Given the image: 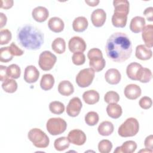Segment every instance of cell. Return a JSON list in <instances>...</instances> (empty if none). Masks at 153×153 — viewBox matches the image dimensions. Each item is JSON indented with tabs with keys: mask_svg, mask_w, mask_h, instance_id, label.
Returning <instances> with one entry per match:
<instances>
[{
	"mask_svg": "<svg viewBox=\"0 0 153 153\" xmlns=\"http://www.w3.org/2000/svg\"><path fill=\"white\" fill-rule=\"evenodd\" d=\"M0 27L2 28L3 26H4L6 23H7V16L2 13H0Z\"/></svg>",
	"mask_w": 153,
	"mask_h": 153,
	"instance_id": "cell-49",
	"label": "cell"
},
{
	"mask_svg": "<svg viewBox=\"0 0 153 153\" xmlns=\"http://www.w3.org/2000/svg\"><path fill=\"white\" fill-rule=\"evenodd\" d=\"M17 39L25 48L36 50L44 44V34L36 27L31 25H25L17 29Z\"/></svg>",
	"mask_w": 153,
	"mask_h": 153,
	"instance_id": "cell-2",
	"label": "cell"
},
{
	"mask_svg": "<svg viewBox=\"0 0 153 153\" xmlns=\"http://www.w3.org/2000/svg\"><path fill=\"white\" fill-rule=\"evenodd\" d=\"M99 0H91V1H87L85 0V2L89 6L91 7H95L97 6L98 5V4L99 3Z\"/></svg>",
	"mask_w": 153,
	"mask_h": 153,
	"instance_id": "cell-50",
	"label": "cell"
},
{
	"mask_svg": "<svg viewBox=\"0 0 153 153\" xmlns=\"http://www.w3.org/2000/svg\"><path fill=\"white\" fill-rule=\"evenodd\" d=\"M106 112L111 118L117 119L122 115L123 111L120 105L117 103H109L106 107Z\"/></svg>",
	"mask_w": 153,
	"mask_h": 153,
	"instance_id": "cell-27",
	"label": "cell"
},
{
	"mask_svg": "<svg viewBox=\"0 0 153 153\" xmlns=\"http://www.w3.org/2000/svg\"><path fill=\"white\" fill-rule=\"evenodd\" d=\"M124 93L127 99L135 100L141 95L142 90L139 85L134 84H130L126 86Z\"/></svg>",
	"mask_w": 153,
	"mask_h": 153,
	"instance_id": "cell-14",
	"label": "cell"
},
{
	"mask_svg": "<svg viewBox=\"0 0 153 153\" xmlns=\"http://www.w3.org/2000/svg\"><path fill=\"white\" fill-rule=\"evenodd\" d=\"M88 22L87 19L83 16H79L74 19L72 23V27L76 32H82L88 27Z\"/></svg>",
	"mask_w": 153,
	"mask_h": 153,
	"instance_id": "cell-22",
	"label": "cell"
},
{
	"mask_svg": "<svg viewBox=\"0 0 153 153\" xmlns=\"http://www.w3.org/2000/svg\"><path fill=\"white\" fill-rule=\"evenodd\" d=\"M12 34L8 29H1L0 31V44H7L11 39Z\"/></svg>",
	"mask_w": 153,
	"mask_h": 153,
	"instance_id": "cell-41",
	"label": "cell"
},
{
	"mask_svg": "<svg viewBox=\"0 0 153 153\" xmlns=\"http://www.w3.org/2000/svg\"><path fill=\"white\" fill-rule=\"evenodd\" d=\"M142 37L145 45L148 48L153 46V25H148L145 26L142 30Z\"/></svg>",
	"mask_w": 153,
	"mask_h": 153,
	"instance_id": "cell-19",
	"label": "cell"
},
{
	"mask_svg": "<svg viewBox=\"0 0 153 153\" xmlns=\"http://www.w3.org/2000/svg\"><path fill=\"white\" fill-rule=\"evenodd\" d=\"M28 139L31 141L33 145L39 148H47L50 143V139L48 136L41 129L33 128L29 130L27 134Z\"/></svg>",
	"mask_w": 153,
	"mask_h": 153,
	"instance_id": "cell-5",
	"label": "cell"
},
{
	"mask_svg": "<svg viewBox=\"0 0 153 153\" xmlns=\"http://www.w3.org/2000/svg\"><path fill=\"white\" fill-rule=\"evenodd\" d=\"M145 20L141 16H136L133 17L130 23V29L133 33H137L142 31L145 26Z\"/></svg>",
	"mask_w": 153,
	"mask_h": 153,
	"instance_id": "cell-20",
	"label": "cell"
},
{
	"mask_svg": "<svg viewBox=\"0 0 153 153\" xmlns=\"http://www.w3.org/2000/svg\"><path fill=\"white\" fill-rule=\"evenodd\" d=\"M82 105L81 100L78 97L71 99L66 107L67 114L72 117H75L79 115L81 110Z\"/></svg>",
	"mask_w": 153,
	"mask_h": 153,
	"instance_id": "cell-10",
	"label": "cell"
},
{
	"mask_svg": "<svg viewBox=\"0 0 153 153\" xmlns=\"http://www.w3.org/2000/svg\"><path fill=\"white\" fill-rule=\"evenodd\" d=\"M68 138L71 143L75 145H82L85 143L87 137L84 131L79 129H74L69 131Z\"/></svg>",
	"mask_w": 153,
	"mask_h": 153,
	"instance_id": "cell-11",
	"label": "cell"
},
{
	"mask_svg": "<svg viewBox=\"0 0 153 153\" xmlns=\"http://www.w3.org/2000/svg\"><path fill=\"white\" fill-rule=\"evenodd\" d=\"M137 148V144L133 140H127L123 143L121 146H118L114 151V153L124 152V153H133Z\"/></svg>",
	"mask_w": 153,
	"mask_h": 153,
	"instance_id": "cell-26",
	"label": "cell"
},
{
	"mask_svg": "<svg viewBox=\"0 0 153 153\" xmlns=\"http://www.w3.org/2000/svg\"><path fill=\"white\" fill-rule=\"evenodd\" d=\"M104 100L107 103H117L120 100L119 94L114 91H109L104 96Z\"/></svg>",
	"mask_w": 153,
	"mask_h": 153,
	"instance_id": "cell-40",
	"label": "cell"
},
{
	"mask_svg": "<svg viewBox=\"0 0 153 153\" xmlns=\"http://www.w3.org/2000/svg\"><path fill=\"white\" fill-rule=\"evenodd\" d=\"M10 51L14 56H20L23 54L24 51L19 48L14 42H12L9 46Z\"/></svg>",
	"mask_w": 153,
	"mask_h": 153,
	"instance_id": "cell-44",
	"label": "cell"
},
{
	"mask_svg": "<svg viewBox=\"0 0 153 153\" xmlns=\"http://www.w3.org/2000/svg\"><path fill=\"white\" fill-rule=\"evenodd\" d=\"M106 19V14L102 8H97L94 10L91 14V21L92 24L96 27L102 26Z\"/></svg>",
	"mask_w": 153,
	"mask_h": 153,
	"instance_id": "cell-12",
	"label": "cell"
},
{
	"mask_svg": "<svg viewBox=\"0 0 153 153\" xmlns=\"http://www.w3.org/2000/svg\"><path fill=\"white\" fill-rule=\"evenodd\" d=\"M99 93L94 90H90L85 91L82 94V99L88 105H94L99 100Z\"/></svg>",
	"mask_w": 153,
	"mask_h": 153,
	"instance_id": "cell-23",
	"label": "cell"
},
{
	"mask_svg": "<svg viewBox=\"0 0 153 153\" xmlns=\"http://www.w3.org/2000/svg\"><path fill=\"white\" fill-rule=\"evenodd\" d=\"M127 16L114 13L112 17V23L116 27H124L126 26Z\"/></svg>",
	"mask_w": 153,
	"mask_h": 153,
	"instance_id": "cell-32",
	"label": "cell"
},
{
	"mask_svg": "<svg viewBox=\"0 0 153 153\" xmlns=\"http://www.w3.org/2000/svg\"><path fill=\"white\" fill-rule=\"evenodd\" d=\"M152 77L151 71L146 68L142 67L139 71L137 81H140L142 83L149 82Z\"/></svg>",
	"mask_w": 153,
	"mask_h": 153,
	"instance_id": "cell-31",
	"label": "cell"
},
{
	"mask_svg": "<svg viewBox=\"0 0 153 153\" xmlns=\"http://www.w3.org/2000/svg\"><path fill=\"white\" fill-rule=\"evenodd\" d=\"M112 148L111 142L107 139H103L99 142L98 144V149L100 153H109Z\"/></svg>",
	"mask_w": 153,
	"mask_h": 153,
	"instance_id": "cell-39",
	"label": "cell"
},
{
	"mask_svg": "<svg viewBox=\"0 0 153 153\" xmlns=\"http://www.w3.org/2000/svg\"><path fill=\"white\" fill-rule=\"evenodd\" d=\"M72 60L74 65L79 66L83 65L85 61V56L83 53L78 52L74 53L72 56Z\"/></svg>",
	"mask_w": 153,
	"mask_h": 153,
	"instance_id": "cell-42",
	"label": "cell"
},
{
	"mask_svg": "<svg viewBox=\"0 0 153 153\" xmlns=\"http://www.w3.org/2000/svg\"><path fill=\"white\" fill-rule=\"evenodd\" d=\"M52 50L57 54H62L66 50V42L62 38H56L51 44Z\"/></svg>",
	"mask_w": 153,
	"mask_h": 153,
	"instance_id": "cell-30",
	"label": "cell"
},
{
	"mask_svg": "<svg viewBox=\"0 0 153 153\" xmlns=\"http://www.w3.org/2000/svg\"><path fill=\"white\" fill-rule=\"evenodd\" d=\"M39 76V72L33 65H29L26 67L24 72V80L29 84L37 81Z\"/></svg>",
	"mask_w": 153,
	"mask_h": 153,
	"instance_id": "cell-13",
	"label": "cell"
},
{
	"mask_svg": "<svg viewBox=\"0 0 153 153\" xmlns=\"http://www.w3.org/2000/svg\"><path fill=\"white\" fill-rule=\"evenodd\" d=\"M144 145L146 148L152 150L153 149V135L150 134L146 137L144 141Z\"/></svg>",
	"mask_w": 153,
	"mask_h": 153,
	"instance_id": "cell-45",
	"label": "cell"
},
{
	"mask_svg": "<svg viewBox=\"0 0 153 153\" xmlns=\"http://www.w3.org/2000/svg\"><path fill=\"white\" fill-rule=\"evenodd\" d=\"M139 105L142 109H148L152 106V101L149 97L143 96L139 100Z\"/></svg>",
	"mask_w": 153,
	"mask_h": 153,
	"instance_id": "cell-43",
	"label": "cell"
},
{
	"mask_svg": "<svg viewBox=\"0 0 153 153\" xmlns=\"http://www.w3.org/2000/svg\"><path fill=\"white\" fill-rule=\"evenodd\" d=\"M14 1L13 0H2L1 1V8L4 9H9L13 5Z\"/></svg>",
	"mask_w": 153,
	"mask_h": 153,
	"instance_id": "cell-48",
	"label": "cell"
},
{
	"mask_svg": "<svg viewBox=\"0 0 153 153\" xmlns=\"http://www.w3.org/2000/svg\"><path fill=\"white\" fill-rule=\"evenodd\" d=\"M142 65L136 62H132L128 65L126 68V74L127 76L131 80L137 81V76Z\"/></svg>",
	"mask_w": 153,
	"mask_h": 153,
	"instance_id": "cell-24",
	"label": "cell"
},
{
	"mask_svg": "<svg viewBox=\"0 0 153 153\" xmlns=\"http://www.w3.org/2000/svg\"><path fill=\"white\" fill-rule=\"evenodd\" d=\"M56 60V56L51 51H44L39 56L38 65L42 70L47 71L51 70L53 68Z\"/></svg>",
	"mask_w": 153,
	"mask_h": 153,
	"instance_id": "cell-8",
	"label": "cell"
},
{
	"mask_svg": "<svg viewBox=\"0 0 153 153\" xmlns=\"http://www.w3.org/2000/svg\"><path fill=\"white\" fill-rule=\"evenodd\" d=\"M13 55L11 54L10 47H5L1 48L0 50V60L1 62L8 63L13 58Z\"/></svg>",
	"mask_w": 153,
	"mask_h": 153,
	"instance_id": "cell-38",
	"label": "cell"
},
{
	"mask_svg": "<svg viewBox=\"0 0 153 153\" xmlns=\"http://www.w3.org/2000/svg\"><path fill=\"white\" fill-rule=\"evenodd\" d=\"M85 122L90 126H93L97 124L99 120V117L97 112L90 111L85 115Z\"/></svg>",
	"mask_w": 153,
	"mask_h": 153,
	"instance_id": "cell-36",
	"label": "cell"
},
{
	"mask_svg": "<svg viewBox=\"0 0 153 153\" xmlns=\"http://www.w3.org/2000/svg\"><path fill=\"white\" fill-rule=\"evenodd\" d=\"M136 57L141 60H149L152 57V52L150 48L147 47L145 45L140 44L136 47Z\"/></svg>",
	"mask_w": 153,
	"mask_h": 153,
	"instance_id": "cell-18",
	"label": "cell"
},
{
	"mask_svg": "<svg viewBox=\"0 0 153 153\" xmlns=\"http://www.w3.org/2000/svg\"><path fill=\"white\" fill-rule=\"evenodd\" d=\"M70 142L66 137H60L56 139L54 142V146L56 150L62 151L69 148Z\"/></svg>",
	"mask_w": 153,
	"mask_h": 153,
	"instance_id": "cell-33",
	"label": "cell"
},
{
	"mask_svg": "<svg viewBox=\"0 0 153 153\" xmlns=\"http://www.w3.org/2000/svg\"><path fill=\"white\" fill-rule=\"evenodd\" d=\"M105 78L108 83L111 85H115L121 81V75L118 69L111 68L105 72Z\"/></svg>",
	"mask_w": 153,
	"mask_h": 153,
	"instance_id": "cell-17",
	"label": "cell"
},
{
	"mask_svg": "<svg viewBox=\"0 0 153 153\" xmlns=\"http://www.w3.org/2000/svg\"><path fill=\"white\" fill-rule=\"evenodd\" d=\"M114 128V125L111 122L109 121H104L100 124L97 130L100 135L108 136L113 133Z\"/></svg>",
	"mask_w": 153,
	"mask_h": 153,
	"instance_id": "cell-29",
	"label": "cell"
},
{
	"mask_svg": "<svg viewBox=\"0 0 153 153\" xmlns=\"http://www.w3.org/2000/svg\"><path fill=\"white\" fill-rule=\"evenodd\" d=\"M68 47L70 51L72 53H83L86 49L87 45L85 41L82 38L75 36L69 39Z\"/></svg>",
	"mask_w": 153,
	"mask_h": 153,
	"instance_id": "cell-9",
	"label": "cell"
},
{
	"mask_svg": "<svg viewBox=\"0 0 153 153\" xmlns=\"http://www.w3.org/2000/svg\"><path fill=\"white\" fill-rule=\"evenodd\" d=\"M94 75L95 72L90 68L82 69L76 75L75 78L76 83L79 87H87L92 83Z\"/></svg>",
	"mask_w": 153,
	"mask_h": 153,
	"instance_id": "cell-7",
	"label": "cell"
},
{
	"mask_svg": "<svg viewBox=\"0 0 153 153\" xmlns=\"http://www.w3.org/2000/svg\"><path fill=\"white\" fill-rule=\"evenodd\" d=\"M58 91L62 96H69L74 93V88L70 81L64 80L59 84Z\"/></svg>",
	"mask_w": 153,
	"mask_h": 153,
	"instance_id": "cell-25",
	"label": "cell"
},
{
	"mask_svg": "<svg viewBox=\"0 0 153 153\" xmlns=\"http://www.w3.org/2000/svg\"><path fill=\"white\" fill-rule=\"evenodd\" d=\"M139 130V124L138 121L133 117L127 118L119 127L118 134L123 137H132L135 136Z\"/></svg>",
	"mask_w": 153,
	"mask_h": 153,
	"instance_id": "cell-4",
	"label": "cell"
},
{
	"mask_svg": "<svg viewBox=\"0 0 153 153\" xmlns=\"http://www.w3.org/2000/svg\"><path fill=\"white\" fill-rule=\"evenodd\" d=\"M49 109L53 114L60 115L64 112L65 106L60 102L53 101L49 104Z\"/></svg>",
	"mask_w": 153,
	"mask_h": 153,
	"instance_id": "cell-35",
	"label": "cell"
},
{
	"mask_svg": "<svg viewBox=\"0 0 153 153\" xmlns=\"http://www.w3.org/2000/svg\"><path fill=\"white\" fill-rule=\"evenodd\" d=\"M113 5L114 7V13L128 16L130 4L127 0H114Z\"/></svg>",
	"mask_w": 153,
	"mask_h": 153,
	"instance_id": "cell-15",
	"label": "cell"
},
{
	"mask_svg": "<svg viewBox=\"0 0 153 153\" xmlns=\"http://www.w3.org/2000/svg\"><path fill=\"white\" fill-rule=\"evenodd\" d=\"M2 89L8 93H14L17 89V83L13 78H8L2 84Z\"/></svg>",
	"mask_w": 153,
	"mask_h": 153,
	"instance_id": "cell-34",
	"label": "cell"
},
{
	"mask_svg": "<svg viewBox=\"0 0 153 153\" xmlns=\"http://www.w3.org/2000/svg\"><path fill=\"white\" fill-rule=\"evenodd\" d=\"M46 128L50 134L59 135L66 130L67 123L61 118H51L47 122Z\"/></svg>",
	"mask_w": 153,
	"mask_h": 153,
	"instance_id": "cell-6",
	"label": "cell"
},
{
	"mask_svg": "<svg viewBox=\"0 0 153 153\" xmlns=\"http://www.w3.org/2000/svg\"><path fill=\"white\" fill-rule=\"evenodd\" d=\"M143 15L146 17L148 21H153V8L149 7L146 8L143 11Z\"/></svg>",
	"mask_w": 153,
	"mask_h": 153,
	"instance_id": "cell-47",
	"label": "cell"
},
{
	"mask_svg": "<svg viewBox=\"0 0 153 153\" xmlns=\"http://www.w3.org/2000/svg\"><path fill=\"white\" fill-rule=\"evenodd\" d=\"M54 84V78L51 74H47L42 75L40 81V87L43 90L47 91L51 90Z\"/></svg>",
	"mask_w": 153,
	"mask_h": 153,
	"instance_id": "cell-28",
	"label": "cell"
},
{
	"mask_svg": "<svg viewBox=\"0 0 153 153\" xmlns=\"http://www.w3.org/2000/svg\"><path fill=\"white\" fill-rule=\"evenodd\" d=\"M105 51L108 57L112 61L117 63L124 62L131 55V42L126 33H114L106 41Z\"/></svg>",
	"mask_w": 153,
	"mask_h": 153,
	"instance_id": "cell-1",
	"label": "cell"
},
{
	"mask_svg": "<svg viewBox=\"0 0 153 153\" xmlns=\"http://www.w3.org/2000/svg\"><path fill=\"white\" fill-rule=\"evenodd\" d=\"M49 16L48 10L44 7L38 6L33 8L32 12L33 19L39 23L45 22Z\"/></svg>",
	"mask_w": 153,
	"mask_h": 153,
	"instance_id": "cell-16",
	"label": "cell"
},
{
	"mask_svg": "<svg viewBox=\"0 0 153 153\" xmlns=\"http://www.w3.org/2000/svg\"><path fill=\"white\" fill-rule=\"evenodd\" d=\"M48 28L55 33L61 32L65 27V24L62 19L57 17H53L49 19L48 22Z\"/></svg>",
	"mask_w": 153,
	"mask_h": 153,
	"instance_id": "cell-21",
	"label": "cell"
},
{
	"mask_svg": "<svg viewBox=\"0 0 153 153\" xmlns=\"http://www.w3.org/2000/svg\"><path fill=\"white\" fill-rule=\"evenodd\" d=\"M8 76L13 79H17L20 76L21 69L16 64H11L7 67Z\"/></svg>",
	"mask_w": 153,
	"mask_h": 153,
	"instance_id": "cell-37",
	"label": "cell"
},
{
	"mask_svg": "<svg viewBox=\"0 0 153 153\" xmlns=\"http://www.w3.org/2000/svg\"><path fill=\"white\" fill-rule=\"evenodd\" d=\"M8 76L7 74V67L5 66H0V78L1 81L4 82L7 79H8Z\"/></svg>",
	"mask_w": 153,
	"mask_h": 153,
	"instance_id": "cell-46",
	"label": "cell"
},
{
	"mask_svg": "<svg viewBox=\"0 0 153 153\" xmlns=\"http://www.w3.org/2000/svg\"><path fill=\"white\" fill-rule=\"evenodd\" d=\"M87 57L90 60L89 66L94 72H100L105 68L106 62L100 49L97 48L90 49L87 53Z\"/></svg>",
	"mask_w": 153,
	"mask_h": 153,
	"instance_id": "cell-3",
	"label": "cell"
}]
</instances>
